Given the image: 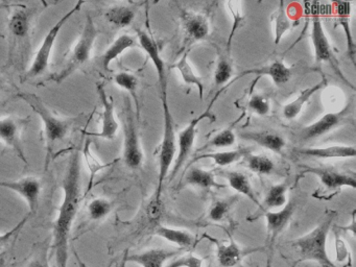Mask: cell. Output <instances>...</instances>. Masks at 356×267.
Masks as SVG:
<instances>
[{
	"mask_svg": "<svg viewBox=\"0 0 356 267\" xmlns=\"http://www.w3.org/2000/svg\"><path fill=\"white\" fill-rule=\"evenodd\" d=\"M84 4L85 1H82V0L76 1L74 6L70 10H68L63 16L60 17L59 20L49 29V31L45 35L44 39H43L42 43H41L40 47L37 50L30 67L26 70V74H24L26 81L36 79V77L41 76L47 72L49 67V63H51V54H53L58 35L61 33L64 25L70 21V19L76 13L80 12Z\"/></svg>",
	"mask_w": 356,
	"mask_h": 267,
	"instance_id": "obj_5",
	"label": "cell"
},
{
	"mask_svg": "<svg viewBox=\"0 0 356 267\" xmlns=\"http://www.w3.org/2000/svg\"><path fill=\"white\" fill-rule=\"evenodd\" d=\"M287 189H289V186L285 183L272 186L261 204L262 212L270 211V209H278L284 207L287 202Z\"/></svg>",
	"mask_w": 356,
	"mask_h": 267,
	"instance_id": "obj_32",
	"label": "cell"
},
{
	"mask_svg": "<svg viewBox=\"0 0 356 267\" xmlns=\"http://www.w3.org/2000/svg\"><path fill=\"white\" fill-rule=\"evenodd\" d=\"M128 250H126L124 254V257H122V262H120V267H127V264H128V262H127V254H128Z\"/></svg>",
	"mask_w": 356,
	"mask_h": 267,
	"instance_id": "obj_51",
	"label": "cell"
},
{
	"mask_svg": "<svg viewBox=\"0 0 356 267\" xmlns=\"http://www.w3.org/2000/svg\"><path fill=\"white\" fill-rule=\"evenodd\" d=\"M205 237L213 242L216 246V260L220 267H245L243 262L245 257L258 252L261 248H241L230 236V241L225 243L224 241L216 239L206 234Z\"/></svg>",
	"mask_w": 356,
	"mask_h": 267,
	"instance_id": "obj_12",
	"label": "cell"
},
{
	"mask_svg": "<svg viewBox=\"0 0 356 267\" xmlns=\"http://www.w3.org/2000/svg\"><path fill=\"white\" fill-rule=\"evenodd\" d=\"M251 152L249 148H239V149L230 150V152L201 154V156H195V161L202 160V159H211L218 166L225 167L233 164V163L237 162L241 159H245Z\"/></svg>",
	"mask_w": 356,
	"mask_h": 267,
	"instance_id": "obj_31",
	"label": "cell"
},
{
	"mask_svg": "<svg viewBox=\"0 0 356 267\" xmlns=\"http://www.w3.org/2000/svg\"><path fill=\"white\" fill-rule=\"evenodd\" d=\"M155 234L181 248H191L195 245V236L191 232L184 231V229L158 225L156 227Z\"/></svg>",
	"mask_w": 356,
	"mask_h": 267,
	"instance_id": "obj_29",
	"label": "cell"
},
{
	"mask_svg": "<svg viewBox=\"0 0 356 267\" xmlns=\"http://www.w3.org/2000/svg\"><path fill=\"white\" fill-rule=\"evenodd\" d=\"M74 259H76V264L79 267H88V265L85 263V261L81 258L80 254H78L76 250H74Z\"/></svg>",
	"mask_w": 356,
	"mask_h": 267,
	"instance_id": "obj_49",
	"label": "cell"
},
{
	"mask_svg": "<svg viewBox=\"0 0 356 267\" xmlns=\"http://www.w3.org/2000/svg\"><path fill=\"white\" fill-rule=\"evenodd\" d=\"M172 68L177 69L180 72L181 77L186 85H195L199 90L200 97L203 98V81H202L201 77L195 74V70L189 64L188 60H187V52L183 54L182 58L176 64L172 65Z\"/></svg>",
	"mask_w": 356,
	"mask_h": 267,
	"instance_id": "obj_33",
	"label": "cell"
},
{
	"mask_svg": "<svg viewBox=\"0 0 356 267\" xmlns=\"http://www.w3.org/2000/svg\"><path fill=\"white\" fill-rule=\"evenodd\" d=\"M326 85L327 79L323 76V79H321L318 83H314V86L307 88V89L302 90L301 93L299 94V96H298L296 99H293V102H289V104L283 106L282 114L284 118L287 119V120L295 119L296 117L301 113L302 108L305 106V104L309 102L310 98H312L316 92L326 87Z\"/></svg>",
	"mask_w": 356,
	"mask_h": 267,
	"instance_id": "obj_24",
	"label": "cell"
},
{
	"mask_svg": "<svg viewBox=\"0 0 356 267\" xmlns=\"http://www.w3.org/2000/svg\"><path fill=\"white\" fill-rule=\"evenodd\" d=\"M97 92L103 108V113L101 115V129L99 133L95 134V136L102 139L113 140L120 127L115 116L113 98L108 95L103 83H97Z\"/></svg>",
	"mask_w": 356,
	"mask_h": 267,
	"instance_id": "obj_13",
	"label": "cell"
},
{
	"mask_svg": "<svg viewBox=\"0 0 356 267\" xmlns=\"http://www.w3.org/2000/svg\"><path fill=\"white\" fill-rule=\"evenodd\" d=\"M30 119L19 116L0 117V141L11 148L18 156L28 164L22 141V133Z\"/></svg>",
	"mask_w": 356,
	"mask_h": 267,
	"instance_id": "obj_8",
	"label": "cell"
},
{
	"mask_svg": "<svg viewBox=\"0 0 356 267\" xmlns=\"http://www.w3.org/2000/svg\"><path fill=\"white\" fill-rule=\"evenodd\" d=\"M333 10L339 25L343 29V33L347 40L348 54L352 62L355 60V43L352 37L351 29H350V15H351V2L337 1L333 2Z\"/></svg>",
	"mask_w": 356,
	"mask_h": 267,
	"instance_id": "obj_25",
	"label": "cell"
},
{
	"mask_svg": "<svg viewBox=\"0 0 356 267\" xmlns=\"http://www.w3.org/2000/svg\"><path fill=\"white\" fill-rule=\"evenodd\" d=\"M3 87H5V83H3V79L0 77V93L3 91Z\"/></svg>",
	"mask_w": 356,
	"mask_h": 267,
	"instance_id": "obj_52",
	"label": "cell"
},
{
	"mask_svg": "<svg viewBox=\"0 0 356 267\" xmlns=\"http://www.w3.org/2000/svg\"><path fill=\"white\" fill-rule=\"evenodd\" d=\"M351 106L348 104L347 106L337 113H327L324 116L321 117L318 120L308 127H303L300 131L299 136L303 140L316 139L321 136L326 135L329 131L339 127L349 113Z\"/></svg>",
	"mask_w": 356,
	"mask_h": 267,
	"instance_id": "obj_14",
	"label": "cell"
},
{
	"mask_svg": "<svg viewBox=\"0 0 356 267\" xmlns=\"http://www.w3.org/2000/svg\"><path fill=\"white\" fill-rule=\"evenodd\" d=\"M112 209H113V202H110L107 198H93L87 206V214L90 220L101 221L111 213Z\"/></svg>",
	"mask_w": 356,
	"mask_h": 267,
	"instance_id": "obj_36",
	"label": "cell"
},
{
	"mask_svg": "<svg viewBox=\"0 0 356 267\" xmlns=\"http://www.w3.org/2000/svg\"><path fill=\"white\" fill-rule=\"evenodd\" d=\"M333 233H334L335 261H337L339 264L350 266V265H351L352 259L349 248H348L346 242L341 239L339 229H333Z\"/></svg>",
	"mask_w": 356,
	"mask_h": 267,
	"instance_id": "obj_42",
	"label": "cell"
},
{
	"mask_svg": "<svg viewBox=\"0 0 356 267\" xmlns=\"http://www.w3.org/2000/svg\"><path fill=\"white\" fill-rule=\"evenodd\" d=\"M303 173H312L321 181V184L329 190L341 189L343 187L356 188V179L353 175L339 172L325 167L303 166Z\"/></svg>",
	"mask_w": 356,
	"mask_h": 267,
	"instance_id": "obj_15",
	"label": "cell"
},
{
	"mask_svg": "<svg viewBox=\"0 0 356 267\" xmlns=\"http://www.w3.org/2000/svg\"><path fill=\"white\" fill-rule=\"evenodd\" d=\"M274 24H275V44L278 45L280 43L281 39L283 35L291 31V27L293 26V21L289 18V14L285 10L284 3L280 2L279 4L278 10L274 14Z\"/></svg>",
	"mask_w": 356,
	"mask_h": 267,
	"instance_id": "obj_35",
	"label": "cell"
},
{
	"mask_svg": "<svg viewBox=\"0 0 356 267\" xmlns=\"http://www.w3.org/2000/svg\"><path fill=\"white\" fill-rule=\"evenodd\" d=\"M204 259L193 252L179 257L170 263L166 267H203Z\"/></svg>",
	"mask_w": 356,
	"mask_h": 267,
	"instance_id": "obj_44",
	"label": "cell"
},
{
	"mask_svg": "<svg viewBox=\"0 0 356 267\" xmlns=\"http://www.w3.org/2000/svg\"><path fill=\"white\" fill-rule=\"evenodd\" d=\"M273 257H274V246H268V254L266 258V267H273Z\"/></svg>",
	"mask_w": 356,
	"mask_h": 267,
	"instance_id": "obj_48",
	"label": "cell"
},
{
	"mask_svg": "<svg viewBox=\"0 0 356 267\" xmlns=\"http://www.w3.org/2000/svg\"><path fill=\"white\" fill-rule=\"evenodd\" d=\"M97 29L90 16H87L84 29L70 51V56L61 71L54 74L51 81L62 83L72 76L76 71L88 63L92 56L93 48L97 39Z\"/></svg>",
	"mask_w": 356,
	"mask_h": 267,
	"instance_id": "obj_4",
	"label": "cell"
},
{
	"mask_svg": "<svg viewBox=\"0 0 356 267\" xmlns=\"http://www.w3.org/2000/svg\"><path fill=\"white\" fill-rule=\"evenodd\" d=\"M17 97L24 100L31 106L33 111L38 115L42 122L43 136H44L45 149V168H49V162L53 156L54 149L58 144L63 142L70 135V129L74 124V118H64L56 114L49 106L38 95L30 92H20Z\"/></svg>",
	"mask_w": 356,
	"mask_h": 267,
	"instance_id": "obj_2",
	"label": "cell"
},
{
	"mask_svg": "<svg viewBox=\"0 0 356 267\" xmlns=\"http://www.w3.org/2000/svg\"><path fill=\"white\" fill-rule=\"evenodd\" d=\"M209 116L213 117V115L210 114L209 110L206 111L205 113L200 115L197 118L193 119L191 122L182 131L179 133L178 141H177V158L172 171V179H174L178 175L179 171L184 166L185 163L191 156V150H193V145H195L197 125L205 117L207 118Z\"/></svg>",
	"mask_w": 356,
	"mask_h": 267,
	"instance_id": "obj_11",
	"label": "cell"
},
{
	"mask_svg": "<svg viewBox=\"0 0 356 267\" xmlns=\"http://www.w3.org/2000/svg\"><path fill=\"white\" fill-rule=\"evenodd\" d=\"M181 21L185 31V43L189 45L205 39L209 35V23L204 15L183 10Z\"/></svg>",
	"mask_w": 356,
	"mask_h": 267,
	"instance_id": "obj_16",
	"label": "cell"
},
{
	"mask_svg": "<svg viewBox=\"0 0 356 267\" xmlns=\"http://www.w3.org/2000/svg\"><path fill=\"white\" fill-rule=\"evenodd\" d=\"M34 10L26 6H18L10 15L8 29L15 40H24L30 33Z\"/></svg>",
	"mask_w": 356,
	"mask_h": 267,
	"instance_id": "obj_20",
	"label": "cell"
},
{
	"mask_svg": "<svg viewBox=\"0 0 356 267\" xmlns=\"http://www.w3.org/2000/svg\"><path fill=\"white\" fill-rule=\"evenodd\" d=\"M233 67L228 56L220 54L216 71H214V83L216 86H222L228 83L232 77Z\"/></svg>",
	"mask_w": 356,
	"mask_h": 267,
	"instance_id": "obj_40",
	"label": "cell"
},
{
	"mask_svg": "<svg viewBox=\"0 0 356 267\" xmlns=\"http://www.w3.org/2000/svg\"><path fill=\"white\" fill-rule=\"evenodd\" d=\"M114 83L126 90L134 98L135 104H136V108L138 110V98H137V88H138V79L132 73L129 72H120L114 76Z\"/></svg>",
	"mask_w": 356,
	"mask_h": 267,
	"instance_id": "obj_39",
	"label": "cell"
},
{
	"mask_svg": "<svg viewBox=\"0 0 356 267\" xmlns=\"http://www.w3.org/2000/svg\"><path fill=\"white\" fill-rule=\"evenodd\" d=\"M248 168L258 175H270L274 171L275 164L268 156L264 154H249L245 156Z\"/></svg>",
	"mask_w": 356,
	"mask_h": 267,
	"instance_id": "obj_37",
	"label": "cell"
},
{
	"mask_svg": "<svg viewBox=\"0 0 356 267\" xmlns=\"http://www.w3.org/2000/svg\"><path fill=\"white\" fill-rule=\"evenodd\" d=\"M32 215L29 213L26 216H24L13 229H10V231L5 232V233H0V248H5L7 244H9L11 242V240L15 237L17 234L20 233L22 229H24V225L28 222L29 219Z\"/></svg>",
	"mask_w": 356,
	"mask_h": 267,
	"instance_id": "obj_45",
	"label": "cell"
},
{
	"mask_svg": "<svg viewBox=\"0 0 356 267\" xmlns=\"http://www.w3.org/2000/svg\"><path fill=\"white\" fill-rule=\"evenodd\" d=\"M184 183L186 185L195 186L203 189L225 187V185L216 181V175L212 171L204 170L199 167H193L189 169L188 172L185 175Z\"/></svg>",
	"mask_w": 356,
	"mask_h": 267,
	"instance_id": "obj_30",
	"label": "cell"
},
{
	"mask_svg": "<svg viewBox=\"0 0 356 267\" xmlns=\"http://www.w3.org/2000/svg\"><path fill=\"white\" fill-rule=\"evenodd\" d=\"M296 206L293 202L285 204L283 209L279 211H266L264 212L268 227V246H274L275 240L279 234L284 231L289 225V221L293 218Z\"/></svg>",
	"mask_w": 356,
	"mask_h": 267,
	"instance_id": "obj_17",
	"label": "cell"
},
{
	"mask_svg": "<svg viewBox=\"0 0 356 267\" xmlns=\"http://www.w3.org/2000/svg\"><path fill=\"white\" fill-rule=\"evenodd\" d=\"M297 152L306 156L318 159H346L354 158L356 154L355 146L332 145L327 147H304L297 149Z\"/></svg>",
	"mask_w": 356,
	"mask_h": 267,
	"instance_id": "obj_22",
	"label": "cell"
},
{
	"mask_svg": "<svg viewBox=\"0 0 356 267\" xmlns=\"http://www.w3.org/2000/svg\"><path fill=\"white\" fill-rule=\"evenodd\" d=\"M26 267H49L47 259V250H42L37 252L36 256L31 260Z\"/></svg>",
	"mask_w": 356,
	"mask_h": 267,
	"instance_id": "obj_47",
	"label": "cell"
},
{
	"mask_svg": "<svg viewBox=\"0 0 356 267\" xmlns=\"http://www.w3.org/2000/svg\"><path fill=\"white\" fill-rule=\"evenodd\" d=\"M136 43L135 38L130 35H122L116 38L101 56V64L103 68L106 71H109L112 62L122 56L126 50L136 46Z\"/></svg>",
	"mask_w": 356,
	"mask_h": 267,
	"instance_id": "obj_27",
	"label": "cell"
},
{
	"mask_svg": "<svg viewBox=\"0 0 356 267\" xmlns=\"http://www.w3.org/2000/svg\"><path fill=\"white\" fill-rule=\"evenodd\" d=\"M63 198L54 222L53 248L57 267H67L68 241L81 204V156L74 150L62 181Z\"/></svg>",
	"mask_w": 356,
	"mask_h": 267,
	"instance_id": "obj_1",
	"label": "cell"
},
{
	"mask_svg": "<svg viewBox=\"0 0 356 267\" xmlns=\"http://www.w3.org/2000/svg\"><path fill=\"white\" fill-rule=\"evenodd\" d=\"M84 150H86V152H85V156H86L87 164H88L89 169L91 170V181H92L95 173L103 168V165H102L101 163L97 161V159H95V156H93V154L89 152L88 146H87Z\"/></svg>",
	"mask_w": 356,
	"mask_h": 267,
	"instance_id": "obj_46",
	"label": "cell"
},
{
	"mask_svg": "<svg viewBox=\"0 0 356 267\" xmlns=\"http://www.w3.org/2000/svg\"><path fill=\"white\" fill-rule=\"evenodd\" d=\"M222 175L226 177L229 186L239 194H243L245 197L249 198L255 206L261 210V202L258 200L257 195L252 188L249 179L243 173L238 171H224Z\"/></svg>",
	"mask_w": 356,
	"mask_h": 267,
	"instance_id": "obj_28",
	"label": "cell"
},
{
	"mask_svg": "<svg viewBox=\"0 0 356 267\" xmlns=\"http://www.w3.org/2000/svg\"><path fill=\"white\" fill-rule=\"evenodd\" d=\"M124 164L128 168L135 170L143 164V152L140 138L135 122V114L130 102L127 99L124 122Z\"/></svg>",
	"mask_w": 356,
	"mask_h": 267,
	"instance_id": "obj_7",
	"label": "cell"
},
{
	"mask_svg": "<svg viewBox=\"0 0 356 267\" xmlns=\"http://www.w3.org/2000/svg\"><path fill=\"white\" fill-rule=\"evenodd\" d=\"M235 142H236V136H235L234 131L231 129H226L216 134V136H213V137L202 147V149L209 147H230V146L234 145Z\"/></svg>",
	"mask_w": 356,
	"mask_h": 267,
	"instance_id": "obj_41",
	"label": "cell"
},
{
	"mask_svg": "<svg viewBox=\"0 0 356 267\" xmlns=\"http://www.w3.org/2000/svg\"><path fill=\"white\" fill-rule=\"evenodd\" d=\"M248 74L260 75V76L270 77L274 81L275 85L282 86L286 83L291 79V69L289 68L282 60H274L266 66L257 69H249V70L243 71L239 77L245 76Z\"/></svg>",
	"mask_w": 356,
	"mask_h": 267,
	"instance_id": "obj_21",
	"label": "cell"
},
{
	"mask_svg": "<svg viewBox=\"0 0 356 267\" xmlns=\"http://www.w3.org/2000/svg\"><path fill=\"white\" fill-rule=\"evenodd\" d=\"M0 188L11 190L22 196L30 208V214H36L42 190L40 179L35 177H26L19 179L0 181Z\"/></svg>",
	"mask_w": 356,
	"mask_h": 267,
	"instance_id": "obj_10",
	"label": "cell"
},
{
	"mask_svg": "<svg viewBox=\"0 0 356 267\" xmlns=\"http://www.w3.org/2000/svg\"><path fill=\"white\" fill-rule=\"evenodd\" d=\"M138 41L141 48L145 50V54L149 56V60L155 66L157 71L158 81H159L161 92L168 91V83H166L165 63L160 54L159 47L153 38L149 37L145 31H138Z\"/></svg>",
	"mask_w": 356,
	"mask_h": 267,
	"instance_id": "obj_18",
	"label": "cell"
},
{
	"mask_svg": "<svg viewBox=\"0 0 356 267\" xmlns=\"http://www.w3.org/2000/svg\"><path fill=\"white\" fill-rule=\"evenodd\" d=\"M238 200V195H233L231 197L214 200L212 202L211 207H210L208 218L213 221V222H220V221L225 220L230 215L233 207Z\"/></svg>",
	"mask_w": 356,
	"mask_h": 267,
	"instance_id": "obj_34",
	"label": "cell"
},
{
	"mask_svg": "<svg viewBox=\"0 0 356 267\" xmlns=\"http://www.w3.org/2000/svg\"><path fill=\"white\" fill-rule=\"evenodd\" d=\"M162 106H163L164 131L163 139L159 150V175L156 191L162 193L165 177L170 171L172 161L177 154V138L175 134L174 119L168 104V93L161 92Z\"/></svg>",
	"mask_w": 356,
	"mask_h": 267,
	"instance_id": "obj_6",
	"label": "cell"
},
{
	"mask_svg": "<svg viewBox=\"0 0 356 267\" xmlns=\"http://www.w3.org/2000/svg\"><path fill=\"white\" fill-rule=\"evenodd\" d=\"M179 254V250H163V248H152L145 252L135 254H127V262L136 263L141 267H164V263L168 259L174 258Z\"/></svg>",
	"mask_w": 356,
	"mask_h": 267,
	"instance_id": "obj_19",
	"label": "cell"
},
{
	"mask_svg": "<svg viewBox=\"0 0 356 267\" xmlns=\"http://www.w3.org/2000/svg\"><path fill=\"white\" fill-rule=\"evenodd\" d=\"M335 212L331 211L326 218L318 223L309 233L293 240L291 245L297 250L299 260L297 263L310 261L316 262L322 267H337L329 258L327 252V239L334 220Z\"/></svg>",
	"mask_w": 356,
	"mask_h": 267,
	"instance_id": "obj_3",
	"label": "cell"
},
{
	"mask_svg": "<svg viewBox=\"0 0 356 267\" xmlns=\"http://www.w3.org/2000/svg\"><path fill=\"white\" fill-rule=\"evenodd\" d=\"M0 267H7V258L5 254H0Z\"/></svg>",
	"mask_w": 356,
	"mask_h": 267,
	"instance_id": "obj_50",
	"label": "cell"
},
{
	"mask_svg": "<svg viewBox=\"0 0 356 267\" xmlns=\"http://www.w3.org/2000/svg\"><path fill=\"white\" fill-rule=\"evenodd\" d=\"M136 8L131 4H114L106 10L105 18L113 26L124 29L132 24L136 17Z\"/></svg>",
	"mask_w": 356,
	"mask_h": 267,
	"instance_id": "obj_26",
	"label": "cell"
},
{
	"mask_svg": "<svg viewBox=\"0 0 356 267\" xmlns=\"http://www.w3.org/2000/svg\"><path fill=\"white\" fill-rule=\"evenodd\" d=\"M248 106L252 112L259 116H266L270 110V102L261 94H254L248 102Z\"/></svg>",
	"mask_w": 356,
	"mask_h": 267,
	"instance_id": "obj_43",
	"label": "cell"
},
{
	"mask_svg": "<svg viewBox=\"0 0 356 267\" xmlns=\"http://www.w3.org/2000/svg\"><path fill=\"white\" fill-rule=\"evenodd\" d=\"M241 139L252 141L266 149L272 150L274 152H281L285 147V140L278 134L270 133V131H241L239 134Z\"/></svg>",
	"mask_w": 356,
	"mask_h": 267,
	"instance_id": "obj_23",
	"label": "cell"
},
{
	"mask_svg": "<svg viewBox=\"0 0 356 267\" xmlns=\"http://www.w3.org/2000/svg\"><path fill=\"white\" fill-rule=\"evenodd\" d=\"M312 46H314V60L316 63H328L332 67L333 70L339 74V76L348 83L339 69V60L335 58L334 52H333L330 42L325 33L322 21L318 16H314L312 19ZM347 85H349V83Z\"/></svg>",
	"mask_w": 356,
	"mask_h": 267,
	"instance_id": "obj_9",
	"label": "cell"
},
{
	"mask_svg": "<svg viewBox=\"0 0 356 267\" xmlns=\"http://www.w3.org/2000/svg\"><path fill=\"white\" fill-rule=\"evenodd\" d=\"M164 212V204L162 202V193L155 191L154 195L149 200L147 204V209H145V215H147V220L153 223L155 227L159 225L160 219Z\"/></svg>",
	"mask_w": 356,
	"mask_h": 267,
	"instance_id": "obj_38",
	"label": "cell"
}]
</instances>
